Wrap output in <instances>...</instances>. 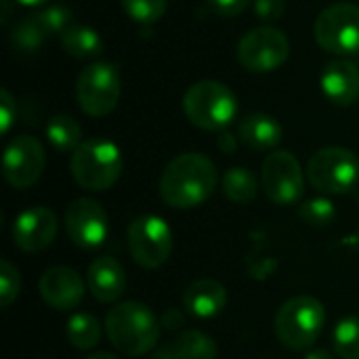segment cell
<instances>
[{"mask_svg": "<svg viewBox=\"0 0 359 359\" xmlns=\"http://www.w3.org/2000/svg\"><path fill=\"white\" fill-rule=\"evenodd\" d=\"M122 6L133 21L141 25H151L164 17L168 0H122Z\"/></svg>", "mask_w": 359, "mask_h": 359, "instance_id": "cell-28", "label": "cell"}, {"mask_svg": "<svg viewBox=\"0 0 359 359\" xmlns=\"http://www.w3.org/2000/svg\"><path fill=\"white\" fill-rule=\"evenodd\" d=\"M65 337H67V343L74 347V349H80V351H90L99 345L101 341V324L95 316L90 313H74L69 320H67V326H65Z\"/></svg>", "mask_w": 359, "mask_h": 359, "instance_id": "cell-22", "label": "cell"}, {"mask_svg": "<svg viewBox=\"0 0 359 359\" xmlns=\"http://www.w3.org/2000/svg\"><path fill=\"white\" fill-rule=\"evenodd\" d=\"M122 84L120 72L109 61L88 63L76 80L78 107L90 118H103L111 114L120 101Z\"/></svg>", "mask_w": 359, "mask_h": 359, "instance_id": "cell-6", "label": "cell"}, {"mask_svg": "<svg viewBox=\"0 0 359 359\" xmlns=\"http://www.w3.org/2000/svg\"><path fill=\"white\" fill-rule=\"evenodd\" d=\"M307 177L322 194H349L359 181V158L347 147H324L309 158Z\"/></svg>", "mask_w": 359, "mask_h": 359, "instance_id": "cell-7", "label": "cell"}, {"mask_svg": "<svg viewBox=\"0 0 359 359\" xmlns=\"http://www.w3.org/2000/svg\"><path fill=\"white\" fill-rule=\"evenodd\" d=\"M332 347L341 359H359V318H343L332 332Z\"/></svg>", "mask_w": 359, "mask_h": 359, "instance_id": "cell-26", "label": "cell"}, {"mask_svg": "<svg viewBox=\"0 0 359 359\" xmlns=\"http://www.w3.org/2000/svg\"><path fill=\"white\" fill-rule=\"evenodd\" d=\"M160 326L162 324L156 313L137 301L118 303L105 316V334L109 343L130 358L145 355L158 345Z\"/></svg>", "mask_w": 359, "mask_h": 359, "instance_id": "cell-2", "label": "cell"}, {"mask_svg": "<svg viewBox=\"0 0 359 359\" xmlns=\"http://www.w3.org/2000/svg\"><path fill=\"white\" fill-rule=\"evenodd\" d=\"M122 151L109 139H88L72 154L69 170L74 181L88 191L114 187L122 175Z\"/></svg>", "mask_w": 359, "mask_h": 359, "instance_id": "cell-4", "label": "cell"}, {"mask_svg": "<svg viewBox=\"0 0 359 359\" xmlns=\"http://www.w3.org/2000/svg\"><path fill=\"white\" fill-rule=\"evenodd\" d=\"M324 95L337 105H353L359 99V65L347 59H334L326 63L320 76Z\"/></svg>", "mask_w": 359, "mask_h": 359, "instance_id": "cell-16", "label": "cell"}, {"mask_svg": "<svg viewBox=\"0 0 359 359\" xmlns=\"http://www.w3.org/2000/svg\"><path fill=\"white\" fill-rule=\"evenodd\" d=\"M227 305V290L221 282L202 278L191 282L183 292V309L185 313L198 320L217 318Z\"/></svg>", "mask_w": 359, "mask_h": 359, "instance_id": "cell-18", "label": "cell"}, {"mask_svg": "<svg viewBox=\"0 0 359 359\" xmlns=\"http://www.w3.org/2000/svg\"><path fill=\"white\" fill-rule=\"evenodd\" d=\"M46 38H48V34L44 32V27L40 25L36 15H27V17L19 19L11 29V46L23 55L36 53L44 44Z\"/></svg>", "mask_w": 359, "mask_h": 359, "instance_id": "cell-25", "label": "cell"}, {"mask_svg": "<svg viewBox=\"0 0 359 359\" xmlns=\"http://www.w3.org/2000/svg\"><path fill=\"white\" fill-rule=\"evenodd\" d=\"M305 359H337L330 351H326V349H313V351H309L307 353V358Z\"/></svg>", "mask_w": 359, "mask_h": 359, "instance_id": "cell-35", "label": "cell"}, {"mask_svg": "<svg viewBox=\"0 0 359 359\" xmlns=\"http://www.w3.org/2000/svg\"><path fill=\"white\" fill-rule=\"evenodd\" d=\"M151 359H179L177 358V353L172 351V347H166V349H160V351H156Z\"/></svg>", "mask_w": 359, "mask_h": 359, "instance_id": "cell-36", "label": "cell"}, {"mask_svg": "<svg viewBox=\"0 0 359 359\" xmlns=\"http://www.w3.org/2000/svg\"><path fill=\"white\" fill-rule=\"evenodd\" d=\"M219 175L215 162L198 151L172 158L160 177V196L164 204L177 210H189L204 204L217 189Z\"/></svg>", "mask_w": 359, "mask_h": 359, "instance_id": "cell-1", "label": "cell"}, {"mask_svg": "<svg viewBox=\"0 0 359 359\" xmlns=\"http://www.w3.org/2000/svg\"><path fill=\"white\" fill-rule=\"evenodd\" d=\"M128 252L143 269L162 267L172 252V231L158 215H141L128 225Z\"/></svg>", "mask_w": 359, "mask_h": 359, "instance_id": "cell-8", "label": "cell"}, {"mask_svg": "<svg viewBox=\"0 0 359 359\" xmlns=\"http://www.w3.org/2000/svg\"><path fill=\"white\" fill-rule=\"evenodd\" d=\"M183 114L194 126L221 133L238 116V97L219 80H200L185 90Z\"/></svg>", "mask_w": 359, "mask_h": 359, "instance_id": "cell-3", "label": "cell"}, {"mask_svg": "<svg viewBox=\"0 0 359 359\" xmlns=\"http://www.w3.org/2000/svg\"><path fill=\"white\" fill-rule=\"evenodd\" d=\"M42 301L57 311H74L84 299V280L69 267H50L40 276Z\"/></svg>", "mask_w": 359, "mask_h": 359, "instance_id": "cell-15", "label": "cell"}, {"mask_svg": "<svg viewBox=\"0 0 359 359\" xmlns=\"http://www.w3.org/2000/svg\"><path fill=\"white\" fill-rule=\"evenodd\" d=\"M46 139L57 151H61V154L72 151L74 154L82 145V128L72 116L57 114L46 124Z\"/></svg>", "mask_w": 359, "mask_h": 359, "instance_id": "cell-21", "label": "cell"}, {"mask_svg": "<svg viewBox=\"0 0 359 359\" xmlns=\"http://www.w3.org/2000/svg\"><path fill=\"white\" fill-rule=\"evenodd\" d=\"M316 42L334 55H355L359 50V6L337 2L326 6L313 25Z\"/></svg>", "mask_w": 359, "mask_h": 359, "instance_id": "cell-9", "label": "cell"}, {"mask_svg": "<svg viewBox=\"0 0 359 359\" xmlns=\"http://www.w3.org/2000/svg\"><path fill=\"white\" fill-rule=\"evenodd\" d=\"M86 359H118L114 353H107V351H99V353H93V355H88Z\"/></svg>", "mask_w": 359, "mask_h": 359, "instance_id": "cell-37", "label": "cell"}, {"mask_svg": "<svg viewBox=\"0 0 359 359\" xmlns=\"http://www.w3.org/2000/svg\"><path fill=\"white\" fill-rule=\"evenodd\" d=\"M299 217L309 227H328L337 219V208L328 198H311L301 204Z\"/></svg>", "mask_w": 359, "mask_h": 359, "instance_id": "cell-27", "label": "cell"}, {"mask_svg": "<svg viewBox=\"0 0 359 359\" xmlns=\"http://www.w3.org/2000/svg\"><path fill=\"white\" fill-rule=\"evenodd\" d=\"M238 135L246 147H250L255 151H267V149H276L282 143L284 128L273 116L255 111V114H248L240 122Z\"/></svg>", "mask_w": 359, "mask_h": 359, "instance_id": "cell-19", "label": "cell"}, {"mask_svg": "<svg viewBox=\"0 0 359 359\" xmlns=\"http://www.w3.org/2000/svg\"><path fill=\"white\" fill-rule=\"evenodd\" d=\"M284 13H286V0H255V15L265 23L282 19Z\"/></svg>", "mask_w": 359, "mask_h": 359, "instance_id": "cell-31", "label": "cell"}, {"mask_svg": "<svg viewBox=\"0 0 359 359\" xmlns=\"http://www.w3.org/2000/svg\"><path fill=\"white\" fill-rule=\"evenodd\" d=\"M17 4H23V6H40V4H44V2H48V0H15Z\"/></svg>", "mask_w": 359, "mask_h": 359, "instance_id": "cell-38", "label": "cell"}, {"mask_svg": "<svg viewBox=\"0 0 359 359\" xmlns=\"http://www.w3.org/2000/svg\"><path fill=\"white\" fill-rule=\"evenodd\" d=\"M236 55L244 69L255 74H267L282 67L288 61L290 40L278 27L263 25L246 32L240 38Z\"/></svg>", "mask_w": 359, "mask_h": 359, "instance_id": "cell-10", "label": "cell"}, {"mask_svg": "<svg viewBox=\"0 0 359 359\" xmlns=\"http://www.w3.org/2000/svg\"><path fill=\"white\" fill-rule=\"evenodd\" d=\"M15 118H17V103H15L13 95L6 88H2L0 90V133L2 135H6L11 130Z\"/></svg>", "mask_w": 359, "mask_h": 359, "instance_id": "cell-32", "label": "cell"}, {"mask_svg": "<svg viewBox=\"0 0 359 359\" xmlns=\"http://www.w3.org/2000/svg\"><path fill=\"white\" fill-rule=\"evenodd\" d=\"M34 15L48 36H55V34L61 36L72 25V13L63 4H50V6L42 8L40 13H34Z\"/></svg>", "mask_w": 359, "mask_h": 359, "instance_id": "cell-29", "label": "cell"}, {"mask_svg": "<svg viewBox=\"0 0 359 359\" xmlns=\"http://www.w3.org/2000/svg\"><path fill=\"white\" fill-rule=\"evenodd\" d=\"M212 11L219 13L221 17H238L242 15L252 0H208Z\"/></svg>", "mask_w": 359, "mask_h": 359, "instance_id": "cell-33", "label": "cell"}, {"mask_svg": "<svg viewBox=\"0 0 359 359\" xmlns=\"http://www.w3.org/2000/svg\"><path fill=\"white\" fill-rule=\"evenodd\" d=\"M57 217L46 206H29L15 217L13 242L23 252H42L57 238Z\"/></svg>", "mask_w": 359, "mask_h": 359, "instance_id": "cell-14", "label": "cell"}, {"mask_svg": "<svg viewBox=\"0 0 359 359\" xmlns=\"http://www.w3.org/2000/svg\"><path fill=\"white\" fill-rule=\"evenodd\" d=\"M65 233L78 248H99L109 233V219L105 208L93 198L74 200L65 210Z\"/></svg>", "mask_w": 359, "mask_h": 359, "instance_id": "cell-13", "label": "cell"}, {"mask_svg": "<svg viewBox=\"0 0 359 359\" xmlns=\"http://www.w3.org/2000/svg\"><path fill=\"white\" fill-rule=\"evenodd\" d=\"M221 187L227 200L236 204H250L259 194V183H257L255 172L242 166L229 168L221 179Z\"/></svg>", "mask_w": 359, "mask_h": 359, "instance_id": "cell-23", "label": "cell"}, {"mask_svg": "<svg viewBox=\"0 0 359 359\" xmlns=\"http://www.w3.org/2000/svg\"><path fill=\"white\" fill-rule=\"evenodd\" d=\"M61 46L63 50L74 57V59H93L101 55L103 50V38L97 34V29L88 25H76L72 23L61 36Z\"/></svg>", "mask_w": 359, "mask_h": 359, "instance_id": "cell-20", "label": "cell"}, {"mask_svg": "<svg viewBox=\"0 0 359 359\" xmlns=\"http://www.w3.org/2000/svg\"><path fill=\"white\" fill-rule=\"evenodd\" d=\"M217 145H219V149H223L225 154H231V151H236V149H238V141H236V137H233L227 128L219 133Z\"/></svg>", "mask_w": 359, "mask_h": 359, "instance_id": "cell-34", "label": "cell"}, {"mask_svg": "<svg viewBox=\"0 0 359 359\" xmlns=\"http://www.w3.org/2000/svg\"><path fill=\"white\" fill-rule=\"evenodd\" d=\"M21 290V276L19 269L11 261H0V305L11 307Z\"/></svg>", "mask_w": 359, "mask_h": 359, "instance_id": "cell-30", "label": "cell"}, {"mask_svg": "<svg viewBox=\"0 0 359 359\" xmlns=\"http://www.w3.org/2000/svg\"><path fill=\"white\" fill-rule=\"evenodd\" d=\"M172 351L179 359H217L219 355L217 343L202 330L181 332L172 343Z\"/></svg>", "mask_w": 359, "mask_h": 359, "instance_id": "cell-24", "label": "cell"}, {"mask_svg": "<svg viewBox=\"0 0 359 359\" xmlns=\"http://www.w3.org/2000/svg\"><path fill=\"white\" fill-rule=\"evenodd\" d=\"M86 286L95 301L105 305L116 303L126 292V271L111 257L95 259L86 273Z\"/></svg>", "mask_w": 359, "mask_h": 359, "instance_id": "cell-17", "label": "cell"}, {"mask_svg": "<svg viewBox=\"0 0 359 359\" xmlns=\"http://www.w3.org/2000/svg\"><path fill=\"white\" fill-rule=\"evenodd\" d=\"M326 324L324 305L309 294L288 299L276 316V334L292 351H305L316 345Z\"/></svg>", "mask_w": 359, "mask_h": 359, "instance_id": "cell-5", "label": "cell"}, {"mask_svg": "<svg viewBox=\"0 0 359 359\" xmlns=\"http://www.w3.org/2000/svg\"><path fill=\"white\" fill-rule=\"evenodd\" d=\"M261 185L273 204L286 206L299 202L305 191V179L297 156L286 149L271 151L263 162Z\"/></svg>", "mask_w": 359, "mask_h": 359, "instance_id": "cell-11", "label": "cell"}, {"mask_svg": "<svg viewBox=\"0 0 359 359\" xmlns=\"http://www.w3.org/2000/svg\"><path fill=\"white\" fill-rule=\"evenodd\" d=\"M44 145L32 135H17L4 149L2 175L13 189H27L38 183L44 172Z\"/></svg>", "mask_w": 359, "mask_h": 359, "instance_id": "cell-12", "label": "cell"}]
</instances>
